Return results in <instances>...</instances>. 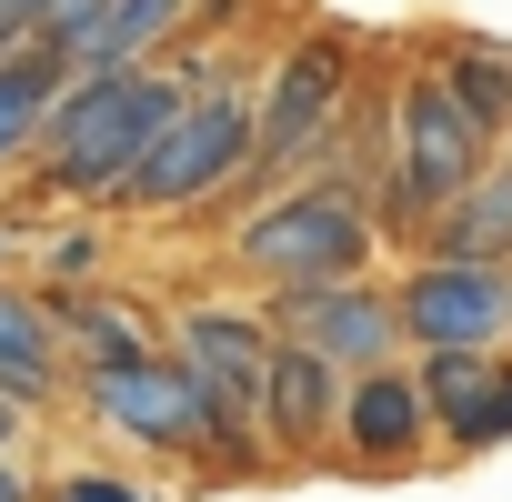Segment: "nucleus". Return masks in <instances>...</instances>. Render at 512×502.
I'll return each instance as SVG.
<instances>
[{
  "instance_id": "nucleus-1",
  "label": "nucleus",
  "mask_w": 512,
  "mask_h": 502,
  "mask_svg": "<svg viewBox=\"0 0 512 502\" xmlns=\"http://www.w3.org/2000/svg\"><path fill=\"white\" fill-rule=\"evenodd\" d=\"M201 71L181 61H91V71H61L51 111H41V141H31V171L41 191L61 201H111L121 171L151 151V131L171 121V101L191 91Z\"/></svg>"
},
{
  "instance_id": "nucleus-2",
  "label": "nucleus",
  "mask_w": 512,
  "mask_h": 502,
  "mask_svg": "<svg viewBox=\"0 0 512 502\" xmlns=\"http://www.w3.org/2000/svg\"><path fill=\"white\" fill-rule=\"evenodd\" d=\"M372 241H382V221H372V191L352 181V171H292V181H272L262 201L241 211V231H231V262L241 272H262L272 292H292V282H352L362 262H372Z\"/></svg>"
},
{
  "instance_id": "nucleus-3",
  "label": "nucleus",
  "mask_w": 512,
  "mask_h": 502,
  "mask_svg": "<svg viewBox=\"0 0 512 502\" xmlns=\"http://www.w3.org/2000/svg\"><path fill=\"white\" fill-rule=\"evenodd\" d=\"M352 91H362V31H342V21H312L282 61H272V91L251 101V161H241V181H292V171H312L322 151H332V121L352 111Z\"/></svg>"
},
{
  "instance_id": "nucleus-4",
  "label": "nucleus",
  "mask_w": 512,
  "mask_h": 502,
  "mask_svg": "<svg viewBox=\"0 0 512 502\" xmlns=\"http://www.w3.org/2000/svg\"><path fill=\"white\" fill-rule=\"evenodd\" d=\"M241 161H251V91L241 81H191L171 101V121L151 131V151L121 171V211H191V201H221L241 191Z\"/></svg>"
},
{
  "instance_id": "nucleus-5",
  "label": "nucleus",
  "mask_w": 512,
  "mask_h": 502,
  "mask_svg": "<svg viewBox=\"0 0 512 502\" xmlns=\"http://www.w3.org/2000/svg\"><path fill=\"white\" fill-rule=\"evenodd\" d=\"M402 352H502L512 342V262H422L392 282Z\"/></svg>"
},
{
  "instance_id": "nucleus-6",
  "label": "nucleus",
  "mask_w": 512,
  "mask_h": 502,
  "mask_svg": "<svg viewBox=\"0 0 512 502\" xmlns=\"http://www.w3.org/2000/svg\"><path fill=\"white\" fill-rule=\"evenodd\" d=\"M262 322H272V342L322 352L342 382H352V372H372V362H402L392 292H372L362 272H352V282H292V292H272V302H262Z\"/></svg>"
},
{
  "instance_id": "nucleus-7",
  "label": "nucleus",
  "mask_w": 512,
  "mask_h": 502,
  "mask_svg": "<svg viewBox=\"0 0 512 502\" xmlns=\"http://www.w3.org/2000/svg\"><path fill=\"white\" fill-rule=\"evenodd\" d=\"M161 352L181 362V382H191L211 412L251 422V402H262V362H272V322H262V312H221V302H181Z\"/></svg>"
},
{
  "instance_id": "nucleus-8",
  "label": "nucleus",
  "mask_w": 512,
  "mask_h": 502,
  "mask_svg": "<svg viewBox=\"0 0 512 502\" xmlns=\"http://www.w3.org/2000/svg\"><path fill=\"white\" fill-rule=\"evenodd\" d=\"M412 392H422L432 442L452 452L512 442V352H412Z\"/></svg>"
},
{
  "instance_id": "nucleus-9",
  "label": "nucleus",
  "mask_w": 512,
  "mask_h": 502,
  "mask_svg": "<svg viewBox=\"0 0 512 502\" xmlns=\"http://www.w3.org/2000/svg\"><path fill=\"white\" fill-rule=\"evenodd\" d=\"M332 442L362 462V472H412L432 452V422H422V392H412V352L402 362H372L342 382L332 402Z\"/></svg>"
},
{
  "instance_id": "nucleus-10",
  "label": "nucleus",
  "mask_w": 512,
  "mask_h": 502,
  "mask_svg": "<svg viewBox=\"0 0 512 502\" xmlns=\"http://www.w3.org/2000/svg\"><path fill=\"white\" fill-rule=\"evenodd\" d=\"M332 402H342V372L302 342H272L262 362V402H251V432H262L272 462H312L332 442Z\"/></svg>"
},
{
  "instance_id": "nucleus-11",
  "label": "nucleus",
  "mask_w": 512,
  "mask_h": 502,
  "mask_svg": "<svg viewBox=\"0 0 512 502\" xmlns=\"http://www.w3.org/2000/svg\"><path fill=\"white\" fill-rule=\"evenodd\" d=\"M432 262H512V141H492L482 151V171L412 231Z\"/></svg>"
},
{
  "instance_id": "nucleus-12",
  "label": "nucleus",
  "mask_w": 512,
  "mask_h": 502,
  "mask_svg": "<svg viewBox=\"0 0 512 502\" xmlns=\"http://www.w3.org/2000/svg\"><path fill=\"white\" fill-rule=\"evenodd\" d=\"M61 392V332H51V302L0 282V402L11 412H41Z\"/></svg>"
},
{
  "instance_id": "nucleus-13",
  "label": "nucleus",
  "mask_w": 512,
  "mask_h": 502,
  "mask_svg": "<svg viewBox=\"0 0 512 502\" xmlns=\"http://www.w3.org/2000/svg\"><path fill=\"white\" fill-rule=\"evenodd\" d=\"M51 332H61V362H81V372L151 352V322H141L131 302H111V292H61V302H51Z\"/></svg>"
},
{
  "instance_id": "nucleus-14",
  "label": "nucleus",
  "mask_w": 512,
  "mask_h": 502,
  "mask_svg": "<svg viewBox=\"0 0 512 502\" xmlns=\"http://www.w3.org/2000/svg\"><path fill=\"white\" fill-rule=\"evenodd\" d=\"M51 91H61V61H51L41 41H0V171H21V161H31Z\"/></svg>"
},
{
  "instance_id": "nucleus-15",
  "label": "nucleus",
  "mask_w": 512,
  "mask_h": 502,
  "mask_svg": "<svg viewBox=\"0 0 512 502\" xmlns=\"http://www.w3.org/2000/svg\"><path fill=\"white\" fill-rule=\"evenodd\" d=\"M201 0H91V41H81V71L91 61H161L181 41V21Z\"/></svg>"
},
{
  "instance_id": "nucleus-16",
  "label": "nucleus",
  "mask_w": 512,
  "mask_h": 502,
  "mask_svg": "<svg viewBox=\"0 0 512 502\" xmlns=\"http://www.w3.org/2000/svg\"><path fill=\"white\" fill-rule=\"evenodd\" d=\"M41 502H161V492H141V482H121V472H71V482H51Z\"/></svg>"
},
{
  "instance_id": "nucleus-17",
  "label": "nucleus",
  "mask_w": 512,
  "mask_h": 502,
  "mask_svg": "<svg viewBox=\"0 0 512 502\" xmlns=\"http://www.w3.org/2000/svg\"><path fill=\"white\" fill-rule=\"evenodd\" d=\"M0 502H41V482H31V462H21V452H0Z\"/></svg>"
},
{
  "instance_id": "nucleus-18",
  "label": "nucleus",
  "mask_w": 512,
  "mask_h": 502,
  "mask_svg": "<svg viewBox=\"0 0 512 502\" xmlns=\"http://www.w3.org/2000/svg\"><path fill=\"white\" fill-rule=\"evenodd\" d=\"M0 262H11V221H0Z\"/></svg>"
},
{
  "instance_id": "nucleus-19",
  "label": "nucleus",
  "mask_w": 512,
  "mask_h": 502,
  "mask_svg": "<svg viewBox=\"0 0 512 502\" xmlns=\"http://www.w3.org/2000/svg\"><path fill=\"white\" fill-rule=\"evenodd\" d=\"M0 11H11V0H0Z\"/></svg>"
}]
</instances>
